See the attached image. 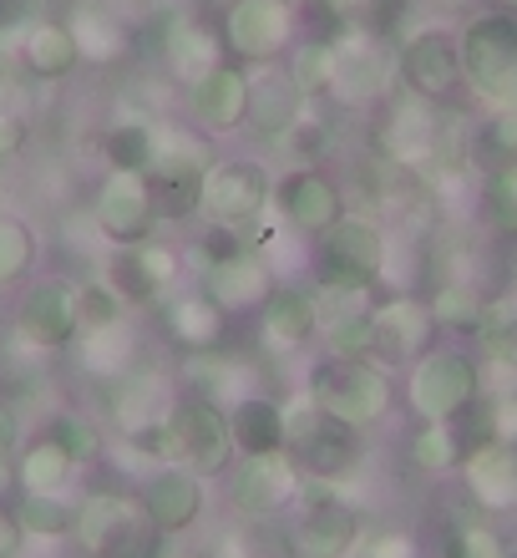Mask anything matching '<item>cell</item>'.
Instances as JSON below:
<instances>
[{
  "mask_svg": "<svg viewBox=\"0 0 517 558\" xmlns=\"http://www.w3.org/2000/svg\"><path fill=\"white\" fill-rule=\"evenodd\" d=\"M148 457H163V462H177V468L198 472V477H219L234 462V432H229V416H223L219 401L208 397H183L173 401L168 422L152 432V437L133 441Z\"/></svg>",
  "mask_w": 517,
  "mask_h": 558,
  "instance_id": "6da1fadb",
  "label": "cell"
},
{
  "mask_svg": "<svg viewBox=\"0 0 517 558\" xmlns=\"http://www.w3.org/2000/svg\"><path fill=\"white\" fill-rule=\"evenodd\" d=\"M284 447L299 462V472L315 477V483H345L366 462V432L320 412L310 391L295 407H284Z\"/></svg>",
  "mask_w": 517,
  "mask_h": 558,
  "instance_id": "7a4b0ae2",
  "label": "cell"
},
{
  "mask_svg": "<svg viewBox=\"0 0 517 558\" xmlns=\"http://www.w3.org/2000/svg\"><path fill=\"white\" fill-rule=\"evenodd\" d=\"M461 82L488 107H517V15L482 11L457 31Z\"/></svg>",
  "mask_w": 517,
  "mask_h": 558,
  "instance_id": "3957f363",
  "label": "cell"
},
{
  "mask_svg": "<svg viewBox=\"0 0 517 558\" xmlns=\"http://www.w3.org/2000/svg\"><path fill=\"white\" fill-rule=\"evenodd\" d=\"M385 229L366 214H345L330 234L315 239L310 269L320 290H376L385 275Z\"/></svg>",
  "mask_w": 517,
  "mask_h": 558,
  "instance_id": "277c9868",
  "label": "cell"
},
{
  "mask_svg": "<svg viewBox=\"0 0 517 558\" xmlns=\"http://www.w3.org/2000/svg\"><path fill=\"white\" fill-rule=\"evenodd\" d=\"M477 397H482V371L467 351L431 345L406 371V407L416 422H446V416L467 412Z\"/></svg>",
  "mask_w": 517,
  "mask_h": 558,
  "instance_id": "5b68a950",
  "label": "cell"
},
{
  "mask_svg": "<svg viewBox=\"0 0 517 558\" xmlns=\"http://www.w3.org/2000/svg\"><path fill=\"white\" fill-rule=\"evenodd\" d=\"M213 147L204 137L183 133V128H152V158H148V183L158 198V219H183L198 214V183L213 168Z\"/></svg>",
  "mask_w": 517,
  "mask_h": 558,
  "instance_id": "8992f818",
  "label": "cell"
},
{
  "mask_svg": "<svg viewBox=\"0 0 517 558\" xmlns=\"http://www.w3.org/2000/svg\"><path fill=\"white\" fill-rule=\"evenodd\" d=\"M310 401L320 412H330L335 422H350L360 432L381 422L391 412V376L376 371V361H335L330 355L325 366L310 376Z\"/></svg>",
  "mask_w": 517,
  "mask_h": 558,
  "instance_id": "52a82bcc",
  "label": "cell"
},
{
  "mask_svg": "<svg viewBox=\"0 0 517 558\" xmlns=\"http://www.w3.org/2000/svg\"><path fill=\"white\" fill-rule=\"evenodd\" d=\"M269 198H274V183L254 158H219L198 183V214L213 229H234V234L264 219Z\"/></svg>",
  "mask_w": 517,
  "mask_h": 558,
  "instance_id": "ba28073f",
  "label": "cell"
},
{
  "mask_svg": "<svg viewBox=\"0 0 517 558\" xmlns=\"http://www.w3.org/2000/svg\"><path fill=\"white\" fill-rule=\"evenodd\" d=\"M391 57H385L381 36L370 31H341L335 41H325V92L345 107H366L391 97Z\"/></svg>",
  "mask_w": 517,
  "mask_h": 558,
  "instance_id": "9c48e42d",
  "label": "cell"
},
{
  "mask_svg": "<svg viewBox=\"0 0 517 558\" xmlns=\"http://www.w3.org/2000/svg\"><path fill=\"white\" fill-rule=\"evenodd\" d=\"M376 153L391 168H411V173H431L442 168V118L436 102L427 97H385L381 128H376Z\"/></svg>",
  "mask_w": 517,
  "mask_h": 558,
  "instance_id": "30bf717a",
  "label": "cell"
},
{
  "mask_svg": "<svg viewBox=\"0 0 517 558\" xmlns=\"http://www.w3.org/2000/svg\"><path fill=\"white\" fill-rule=\"evenodd\" d=\"M299 462L290 457V447L280 452H244L229 472V502H234L238 518L249 523H264V518L284 513L299 502Z\"/></svg>",
  "mask_w": 517,
  "mask_h": 558,
  "instance_id": "8fae6325",
  "label": "cell"
},
{
  "mask_svg": "<svg viewBox=\"0 0 517 558\" xmlns=\"http://www.w3.org/2000/svg\"><path fill=\"white\" fill-rule=\"evenodd\" d=\"M91 223H97V234L107 239V244H148L152 234H158V198H152V183L148 173H122V168H112V173L97 183V193H91Z\"/></svg>",
  "mask_w": 517,
  "mask_h": 558,
  "instance_id": "7c38bea8",
  "label": "cell"
},
{
  "mask_svg": "<svg viewBox=\"0 0 517 558\" xmlns=\"http://www.w3.org/2000/svg\"><path fill=\"white\" fill-rule=\"evenodd\" d=\"M290 41H295V5L290 0H229L223 46L234 61L264 66V61H280Z\"/></svg>",
  "mask_w": 517,
  "mask_h": 558,
  "instance_id": "4fadbf2b",
  "label": "cell"
},
{
  "mask_svg": "<svg viewBox=\"0 0 517 558\" xmlns=\"http://www.w3.org/2000/svg\"><path fill=\"white\" fill-rule=\"evenodd\" d=\"M274 214H280L284 229H295L299 239H320L345 219V193L325 168L299 162V168H290V173L274 183Z\"/></svg>",
  "mask_w": 517,
  "mask_h": 558,
  "instance_id": "5bb4252c",
  "label": "cell"
},
{
  "mask_svg": "<svg viewBox=\"0 0 517 558\" xmlns=\"http://www.w3.org/2000/svg\"><path fill=\"white\" fill-rule=\"evenodd\" d=\"M280 290L274 279V265H269L259 250H244V244H229V250L208 254V269H204V294L223 315H249Z\"/></svg>",
  "mask_w": 517,
  "mask_h": 558,
  "instance_id": "9a60e30c",
  "label": "cell"
},
{
  "mask_svg": "<svg viewBox=\"0 0 517 558\" xmlns=\"http://www.w3.org/2000/svg\"><path fill=\"white\" fill-rule=\"evenodd\" d=\"M396 72H401V87L411 92V97L446 102V97L461 87V46H457V36L442 31V26H421L416 36L401 41Z\"/></svg>",
  "mask_w": 517,
  "mask_h": 558,
  "instance_id": "2e32d148",
  "label": "cell"
},
{
  "mask_svg": "<svg viewBox=\"0 0 517 558\" xmlns=\"http://www.w3.org/2000/svg\"><path fill=\"white\" fill-rule=\"evenodd\" d=\"M15 336L30 351H72L82 336V315H76V284L66 279H41L21 294L15 305Z\"/></svg>",
  "mask_w": 517,
  "mask_h": 558,
  "instance_id": "e0dca14e",
  "label": "cell"
},
{
  "mask_svg": "<svg viewBox=\"0 0 517 558\" xmlns=\"http://www.w3.org/2000/svg\"><path fill=\"white\" fill-rule=\"evenodd\" d=\"M290 538H295L299 558H350L366 538V518H360L355 502L335 498V493H320V498L310 493Z\"/></svg>",
  "mask_w": 517,
  "mask_h": 558,
  "instance_id": "ac0fdd59",
  "label": "cell"
},
{
  "mask_svg": "<svg viewBox=\"0 0 517 558\" xmlns=\"http://www.w3.org/2000/svg\"><path fill=\"white\" fill-rule=\"evenodd\" d=\"M370 320H376V355L385 361H416L436 340V315L416 294H391L381 305H370Z\"/></svg>",
  "mask_w": 517,
  "mask_h": 558,
  "instance_id": "d6986e66",
  "label": "cell"
},
{
  "mask_svg": "<svg viewBox=\"0 0 517 558\" xmlns=\"http://www.w3.org/2000/svg\"><path fill=\"white\" fill-rule=\"evenodd\" d=\"M188 112L208 133H234V128H244V122H249V72L229 57L223 66L198 76L188 87Z\"/></svg>",
  "mask_w": 517,
  "mask_h": 558,
  "instance_id": "ffe728a7",
  "label": "cell"
},
{
  "mask_svg": "<svg viewBox=\"0 0 517 558\" xmlns=\"http://www.w3.org/2000/svg\"><path fill=\"white\" fill-rule=\"evenodd\" d=\"M467 498L488 513H517V441H482L461 457Z\"/></svg>",
  "mask_w": 517,
  "mask_h": 558,
  "instance_id": "44dd1931",
  "label": "cell"
},
{
  "mask_svg": "<svg viewBox=\"0 0 517 558\" xmlns=\"http://www.w3.org/2000/svg\"><path fill=\"white\" fill-rule=\"evenodd\" d=\"M137 502H143V513H148L163 533H177V529H193V523L204 518L208 487H204V477H198V472L168 462L163 472H152L148 483H143Z\"/></svg>",
  "mask_w": 517,
  "mask_h": 558,
  "instance_id": "7402d4cb",
  "label": "cell"
},
{
  "mask_svg": "<svg viewBox=\"0 0 517 558\" xmlns=\"http://www.w3.org/2000/svg\"><path fill=\"white\" fill-rule=\"evenodd\" d=\"M299 118H305V92H299V82L290 76V66L264 61L259 72H249V128L254 133L280 143Z\"/></svg>",
  "mask_w": 517,
  "mask_h": 558,
  "instance_id": "603a6c76",
  "label": "cell"
},
{
  "mask_svg": "<svg viewBox=\"0 0 517 558\" xmlns=\"http://www.w3.org/2000/svg\"><path fill=\"white\" fill-rule=\"evenodd\" d=\"M254 315H259V345H264L269 355H290L315 336V294L310 290H284L280 284Z\"/></svg>",
  "mask_w": 517,
  "mask_h": 558,
  "instance_id": "cb8c5ba5",
  "label": "cell"
},
{
  "mask_svg": "<svg viewBox=\"0 0 517 558\" xmlns=\"http://www.w3.org/2000/svg\"><path fill=\"white\" fill-rule=\"evenodd\" d=\"M21 61H26L30 76L41 82H61L82 66V51H76V36L66 21H30L21 31Z\"/></svg>",
  "mask_w": 517,
  "mask_h": 558,
  "instance_id": "d4e9b609",
  "label": "cell"
},
{
  "mask_svg": "<svg viewBox=\"0 0 517 558\" xmlns=\"http://www.w3.org/2000/svg\"><path fill=\"white\" fill-rule=\"evenodd\" d=\"M163 57H168V72H173L183 87H193L198 76H208L213 66L229 61V46H223V31L213 36L204 21H177L163 41Z\"/></svg>",
  "mask_w": 517,
  "mask_h": 558,
  "instance_id": "484cf974",
  "label": "cell"
},
{
  "mask_svg": "<svg viewBox=\"0 0 517 558\" xmlns=\"http://www.w3.org/2000/svg\"><path fill=\"white\" fill-rule=\"evenodd\" d=\"M168 412H173V401L163 397V381H152V376H118V391H112V416H118L122 437L137 441L148 437V432H158V426L168 422Z\"/></svg>",
  "mask_w": 517,
  "mask_h": 558,
  "instance_id": "4316f807",
  "label": "cell"
},
{
  "mask_svg": "<svg viewBox=\"0 0 517 558\" xmlns=\"http://www.w3.org/2000/svg\"><path fill=\"white\" fill-rule=\"evenodd\" d=\"M229 416V432H234V447L238 452H280L284 447V407L274 397H234L223 407Z\"/></svg>",
  "mask_w": 517,
  "mask_h": 558,
  "instance_id": "83f0119b",
  "label": "cell"
},
{
  "mask_svg": "<svg viewBox=\"0 0 517 558\" xmlns=\"http://www.w3.org/2000/svg\"><path fill=\"white\" fill-rule=\"evenodd\" d=\"M168 336H173V345H183L188 355L219 351L223 336H229V315H223V310L213 305L204 290L183 294V300H173V305H168Z\"/></svg>",
  "mask_w": 517,
  "mask_h": 558,
  "instance_id": "f1b7e54d",
  "label": "cell"
},
{
  "mask_svg": "<svg viewBox=\"0 0 517 558\" xmlns=\"http://www.w3.org/2000/svg\"><path fill=\"white\" fill-rule=\"evenodd\" d=\"M72 477H76L72 452L61 441H51L46 432L15 452V483H21V493H66Z\"/></svg>",
  "mask_w": 517,
  "mask_h": 558,
  "instance_id": "f546056e",
  "label": "cell"
},
{
  "mask_svg": "<svg viewBox=\"0 0 517 558\" xmlns=\"http://www.w3.org/2000/svg\"><path fill=\"white\" fill-rule=\"evenodd\" d=\"M472 336L497 371H517V294L488 300L482 315H477V325H472Z\"/></svg>",
  "mask_w": 517,
  "mask_h": 558,
  "instance_id": "4dcf8cb0",
  "label": "cell"
},
{
  "mask_svg": "<svg viewBox=\"0 0 517 558\" xmlns=\"http://www.w3.org/2000/svg\"><path fill=\"white\" fill-rule=\"evenodd\" d=\"M66 26H72V36H76L82 61L107 66V61H118L122 51H127V31H122V21H112V11H102V5H82V11H72Z\"/></svg>",
  "mask_w": 517,
  "mask_h": 558,
  "instance_id": "1f68e13d",
  "label": "cell"
},
{
  "mask_svg": "<svg viewBox=\"0 0 517 558\" xmlns=\"http://www.w3.org/2000/svg\"><path fill=\"white\" fill-rule=\"evenodd\" d=\"M76 345H82V361H87L91 376H127L133 371V355H137V340L127 325H97V330H82L76 336Z\"/></svg>",
  "mask_w": 517,
  "mask_h": 558,
  "instance_id": "d6a6232c",
  "label": "cell"
},
{
  "mask_svg": "<svg viewBox=\"0 0 517 558\" xmlns=\"http://www.w3.org/2000/svg\"><path fill=\"white\" fill-rule=\"evenodd\" d=\"M97 558H163V529L143 513V502L127 498V513L118 518V529L107 533Z\"/></svg>",
  "mask_w": 517,
  "mask_h": 558,
  "instance_id": "836d02e7",
  "label": "cell"
},
{
  "mask_svg": "<svg viewBox=\"0 0 517 558\" xmlns=\"http://www.w3.org/2000/svg\"><path fill=\"white\" fill-rule=\"evenodd\" d=\"M102 279L112 284V294H118L127 310H143V305H158L163 300V290H158V279L148 275V265H143V254H137V244H127V250H112L107 254V269Z\"/></svg>",
  "mask_w": 517,
  "mask_h": 558,
  "instance_id": "e575fe53",
  "label": "cell"
},
{
  "mask_svg": "<svg viewBox=\"0 0 517 558\" xmlns=\"http://www.w3.org/2000/svg\"><path fill=\"white\" fill-rule=\"evenodd\" d=\"M461 457H467V441H461L457 422L446 416V422H421L411 437V468L416 472H452L461 468Z\"/></svg>",
  "mask_w": 517,
  "mask_h": 558,
  "instance_id": "d590c367",
  "label": "cell"
},
{
  "mask_svg": "<svg viewBox=\"0 0 517 558\" xmlns=\"http://www.w3.org/2000/svg\"><path fill=\"white\" fill-rule=\"evenodd\" d=\"M122 513H127V498H122V493H87V498L76 502V518H72L76 548L87 558H97V548L107 544V533L118 529Z\"/></svg>",
  "mask_w": 517,
  "mask_h": 558,
  "instance_id": "8d00e7d4",
  "label": "cell"
},
{
  "mask_svg": "<svg viewBox=\"0 0 517 558\" xmlns=\"http://www.w3.org/2000/svg\"><path fill=\"white\" fill-rule=\"evenodd\" d=\"M72 518L76 508L61 493H21L15 498V523H21V533H30V538H66L72 533Z\"/></svg>",
  "mask_w": 517,
  "mask_h": 558,
  "instance_id": "74e56055",
  "label": "cell"
},
{
  "mask_svg": "<svg viewBox=\"0 0 517 558\" xmlns=\"http://www.w3.org/2000/svg\"><path fill=\"white\" fill-rule=\"evenodd\" d=\"M41 259V244H36V229L15 214H0V290H11L36 269Z\"/></svg>",
  "mask_w": 517,
  "mask_h": 558,
  "instance_id": "f35d334b",
  "label": "cell"
},
{
  "mask_svg": "<svg viewBox=\"0 0 517 558\" xmlns=\"http://www.w3.org/2000/svg\"><path fill=\"white\" fill-rule=\"evenodd\" d=\"M320 5L341 31H370V36L396 31V21L406 15V0H320Z\"/></svg>",
  "mask_w": 517,
  "mask_h": 558,
  "instance_id": "ab89813d",
  "label": "cell"
},
{
  "mask_svg": "<svg viewBox=\"0 0 517 558\" xmlns=\"http://www.w3.org/2000/svg\"><path fill=\"white\" fill-rule=\"evenodd\" d=\"M472 153L477 162H488V173L517 162V107H492V118L472 137Z\"/></svg>",
  "mask_w": 517,
  "mask_h": 558,
  "instance_id": "60d3db41",
  "label": "cell"
},
{
  "mask_svg": "<svg viewBox=\"0 0 517 558\" xmlns=\"http://www.w3.org/2000/svg\"><path fill=\"white\" fill-rule=\"evenodd\" d=\"M482 219L503 239H517V162L488 173V183H482Z\"/></svg>",
  "mask_w": 517,
  "mask_h": 558,
  "instance_id": "b9f144b4",
  "label": "cell"
},
{
  "mask_svg": "<svg viewBox=\"0 0 517 558\" xmlns=\"http://www.w3.org/2000/svg\"><path fill=\"white\" fill-rule=\"evenodd\" d=\"M102 153L122 173H143L152 158V128L148 122H118V128L102 137Z\"/></svg>",
  "mask_w": 517,
  "mask_h": 558,
  "instance_id": "7bdbcfd3",
  "label": "cell"
},
{
  "mask_svg": "<svg viewBox=\"0 0 517 558\" xmlns=\"http://www.w3.org/2000/svg\"><path fill=\"white\" fill-rule=\"evenodd\" d=\"M46 437L61 441L66 452H72V462L82 468V462H97L102 457V432L87 422V416H76V412H61L51 416V426H46Z\"/></svg>",
  "mask_w": 517,
  "mask_h": 558,
  "instance_id": "ee69618b",
  "label": "cell"
},
{
  "mask_svg": "<svg viewBox=\"0 0 517 558\" xmlns=\"http://www.w3.org/2000/svg\"><path fill=\"white\" fill-rule=\"evenodd\" d=\"M122 310H127V305L112 294V284H107V279H87V284H76V315H82V330L118 325Z\"/></svg>",
  "mask_w": 517,
  "mask_h": 558,
  "instance_id": "f6af8a7d",
  "label": "cell"
},
{
  "mask_svg": "<svg viewBox=\"0 0 517 558\" xmlns=\"http://www.w3.org/2000/svg\"><path fill=\"white\" fill-rule=\"evenodd\" d=\"M442 558H507V548H503V538L492 529H482V523H461L442 544Z\"/></svg>",
  "mask_w": 517,
  "mask_h": 558,
  "instance_id": "bcb514c9",
  "label": "cell"
},
{
  "mask_svg": "<svg viewBox=\"0 0 517 558\" xmlns=\"http://www.w3.org/2000/svg\"><path fill=\"white\" fill-rule=\"evenodd\" d=\"M290 76L299 82V92H305V97L325 92V41L299 46V57H295V66H290Z\"/></svg>",
  "mask_w": 517,
  "mask_h": 558,
  "instance_id": "7dc6e473",
  "label": "cell"
},
{
  "mask_svg": "<svg viewBox=\"0 0 517 558\" xmlns=\"http://www.w3.org/2000/svg\"><path fill=\"white\" fill-rule=\"evenodd\" d=\"M284 147H295L299 153V162H315V153H325V128H310V122L299 118L295 128H290V133L280 137Z\"/></svg>",
  "mask_w": 517,
  "mask_h": 558,
  "instance_id": "c3c4849f",
  "label": "cell"
},
{
  "mask_svg": "<svg viewBox=\"0 0 517 558\" xmlns=\"http://www.w3.org/2000/svg\"><path fill=\"white\" fill-rule=\"evenodd\" d=\"M488 432L497 441H517V397H497L488 407Z\"/></svg>",
  "mask_w": 517,
  "mask_h": 558,
  "instance_id": "681fc988",
  "label": "cell"
},
{
  "mask_svg": "<svg viewBox=\"0 0 517 558\" xmlns=\"http://www.w3.org/2000/svg\"><path fill=\"white\" fill-rule=\"evenodd\" d=\"M219 558H274V554H269L264 533H234V538H223Z\"/></svg>",
  "mask_w": 517,
  "mask_h": 558,
  "instance_id": "f907efd6",
  "label": "cell"
},
{
  "mask_svg": "<svg viewBox=\"0 0 517 558\" xmlns=\"http://www.w3.org/2000/svg\"><path fill=\"white\" fill-rule=\"evenodd\" d=\"M366 558H416V544L406 533H376L366 544Z\"/></svg>",
  "mask_w": 517,
  "mask_h": 558,
  "instance_id": "816d5d0a",
  "label": "cell"
},
{
  "mask_svg": "<svg viewBox=\"0 0 517 558\" xmlns=\"http://www.w3.org/2000/svg\"><path fill=\"white\" fill-rule=\"evenodd\" d=\"M36 5H41V0H0V36H5V31H26Z\"/></svg>",
  "mask_w": 517,
  "mask_h": 558,
  "instance_id": "f5cc1de1",
  "label": "cell"
},
{
  "mask_svg": "<svg viewBox=\"0 0 517 558\" xmlns=\"http://www.w3.org/2000/svg\"><path fill=\"white\" fill-rule=\"evenodd\" d=\"M11 452H21V416H15L11 401H0V462Z\"/></svg>",
  "mask_w": 517,
  "mask_h": 558,
  "instance_id": "db71d44e",
  "label": "cell"
},
{
  "mask_svg": "<svg viewBox=\"0 0 517 558\" xmlns=\"http://www.w3.org/2000/svg\"><path fill=\"white\" fill-rule=\"evenodd\" d=\"M26 147V122L15 112H0V158H15Z\"/></svg>",
  "mask_w": 517,
  "mask_h": 558,
  "instance_id": "11a10c76",
  "label": "cell"
},
{
  "mask_svg": "<svg viewBox=\"0 0 517 558\" xmlns=\"http://www.w3.org/2000/svg\"><path fill=\"white\" fill-rule=\"evenodd\" d=\"M21 544H26V533H21L15 513H5V508H0V558H15V554H21Z\"/></svg>",
  "mask_w": 517,
  "mask_h": 558,
  "instance_id": "9f6ffc18",
  "label": "cell"
},
{
  "mask_svg": "<svg viewBox=\"0 0 517 558\" xmlns=\"http://www.w3.org/2000/svg\"><path fill=\"white\" fill-rule=\"evenodd\" d=\"M497 5H503V11H513V15H517V0H497Z\"/></svg>",
  "mask_w": 517,
  "mask_h": 558,
  "instance_id": "6f0895ef",
  "label": "cell"
},
{
  "mask_svg": "<svg viewBox=\"0 0 517 558\" xmlns=\"http://www.w3.org/2000/svg\"><path fill=\"white\" fill-rule=\"evenodd\" d=\"M436 5H472V0H436Z\"/></svg>",
  "mask_w": 517,
  "mask_h": 558,
  "instance_id": "680465c9",
  "label": "cell"
},
{
  "mask_svg": "<svg viewBox=\"0 0 517 558\" xmlns=\"http://www.w3.org/2000/svg\"><path fill=\"white\" fill-rule=\"evenodd\" d=\"M507 558H517V554H507Z\"/></svg>",
  "mask_w": 517,
  "mask_h": 558,
  "instance_id": "91938a15",
  "label": "cell"
},
{
  "mask_svg": "<svg viewBox=\"0 0 517 558\" xmlns=\"http://www.w3.org/2000/svg\"><path fill=\"white\" fill-rule=\"evenodd\" d=\"M0 162H5V158H0Z\"/></svg>",
  "mask_w": 517,
  "mask_h": 558,
  "instance_id": "94428289",
  "label": "cell"
}]
</instances>
